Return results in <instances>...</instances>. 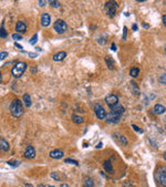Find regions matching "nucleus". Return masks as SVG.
I'll return each instance as SVG.
<instances>
[{"instance_id":"obj_32","label":"nucleus","mask_w":166,"mask_h":187,"mask_svg":"<svg viewBox=\"0 0 166 187\" xmlns=\"http://www.w3.org/2000/svg\"><path fill=\"white\" fill-rule=\"evenodd\" d=\"M12 39H14V40H21L22 37L20 36V33H14V35H12Z\"/></svg>"},{"instance_id":"obj_45","label":"nucleus","mask_w":166,"mask_h":187,"mask_svg":"<svg viewBox=\"0 0 166 187\" xmlns=\"http://www.w3.org/2000/svg\"><path fill=\"white\" fill-rule=\"evenodd\" d=\"M143 26L145 27V29H148V28H150V26H148L147 23H143Z\"/></svg>"},{"instance_id":"obj_13","label":"nucleus","mask_w":166,"mask_h":187,"mask_svg":"<svg viewBox=\"0 0 166 187\" xmlns=\"http://www.w3.org/2000/svg\"><path fill=\"white\" fill-rule=\"evenodd\" d=\"M111 112L112 113H115L117 115H122L124 112H125V108H123L122 105H120V104H117V105H114V106H111Z\"/></svg>"},{"instance_id":"obj_44","label":"nucleus","mask_w":166,"mask_h":187,"mask_svg":"<svg viewBox=\"0 0 166 187\" xmlns=\"http://www.w3.org/2000/svg\"><path fill=\"white\" fill-rule=\"evenodd\" d=\"M60 187H69V185H68V184H65V183H63V184H61V185H60Z\"/></svg>"},{"instance_id":"obj_6","label":"nucleus","mask_w":166,"mask_h":187,"mask_svg":"<svg viewBox=\"0 0 166 187\" xmlns=\"http://www.w3.org/2000/svg\"><path fill=\"white\" fill-rule=\"evenodd\" d=\"M94 112H95V115L98 116V119L99 120H105V117H106V112H105V110L102 108L101 105H95L94 106Z\"/></svg>"},{"instance_id":"obj_24","label":"nucleus","mask_w":166,"mask_h":187,"mask_svg":"<svg viewBox=\"0 0 166 187\" xmlns=\"http://www.w3.org/2000/svg\"><path fill=\"white\" fill-rule=\"evenodd\" d=\"M51 177L53 178V180H62V175L58 172H54V173H51Z\"/></svg>"},{"instance_id":"obj_16","label":"nucleus","mask_w":166,"mask_h":187,"mask_svg":"<svg viewBox=\"0 0 166 187\" xmlns=\"http://www.w3.org/2000/svg\"><path fill=\"white\" fill-rule=\"evenodd\" d=\"M0 148H1L2 152H8L9 148H10V145H9V143H8L5 138H1L0 140Z\"/></svg>"},{"instance_id":"obj_51","label":"nucleus","mask_w":166,"mask_h":187,"mask_svg":"<svg viewBox=\"0 0 166 187\" xmlns=\"http://www.w3.org/2000/svg\"><path fill=\"white\" fill-rule=\"evenodd\" d=\"M165 52H166V45H165Z\"/></svg>"},{"instance_id":"obj_34","label":"nucleus","mask_w":166,"mask_h":187,"mask_svg":"<svg viewBox=\"0 0 166 187\" xmlns=\"http://www.w3.org/2000/svg\"><path fill=\"white\" fill-rule=\"evenodd\" d=\"M132 129H134V131H136V132H138V133H143V129H140V127H137L136 125H134V124L132 125Z\"/></svg>"},{"instance_id":"obj_5","label":"nucleus","mask_w":166,"mask_h":187,"mask_svg":"<svg viewBox=\"0 0 166 187\" xmlns=\"http://www.w3.org/2000/svg\"><path fill=\"white\" fill-rule=\"evenodd\" d=\"M104 7H105V10H106V14H108L110 17H114L119 5L116 3V1H108V2L105 3Z\"/></svg>"},{"instance_id":"obj_3","label":"nucleus","mask_w":166,"mask_h":187,"mask_svg":"<svg viewBox=\"0 0 166 187\" xmlns=\"http://www.w3.org/2000/svg\"><path fill=\"white\" fill-rule=\"evenodd\" d=\"M156 177L161 185L166 187V166H161L159 167L157 172H156Z\"/></svg>"},{"instance_id":"obj_25","label":"nucleus","mask_w":166,"mask_h":187,"mask_svg":"<svg viewBox=\"0 0 166 187\" xmlns=\"http://www.w3.org/2000/svg\"><path fill=\"white\" fill-rule=\"evenodd\" d=\"M7 164L10 166H12V167H17V166L20 165V162H19V161H16V159H11V161H8Z\"/></svg>"},{"instance_id":"obj_9","label":"nucleus","mask_w":166,"mask_h":187,"mask_svg":"<svg viewBox=\"0 0 166 187\" xmlns=\"http://www.w3.org/2000/svg\"><path fill=\"white\" fill-rule=\"evenodd\" d=\"M24 157L28 158V159H32V158L36 157V150H35L33 146L29 145L26 148V151H24Z\"/></svg>"},{"instance_id":"obj_20","label":"nucleus","mask_w":166,"mask_h":187,"mask_svg":"<svg viewBox=\"0 0 166 187\" xmlns=\"http://www.w3.org/2000/svg\"><path fill=\"white\" fill-rule=\"evenodd\" d=\"M72 121L75 123V124H82V123L84 122V119H83L82 116H80V115L73 114L72 115Z\"/></svg>"},{"instance_id":"obj_8","label":"nucleus","mask_w":166,"mask_h":187,"mask_svg":"<svg viewBox=\"0 0 166 187\" xmlns=\"http://www.w3.org/2000/svg\"><path fill=\"white\" fill-rule=\"evenodd\" d=\"M120 120H121V115H117L115 113H108L106 115V117H105V121L110 124H113V123H117L120 122Z\"/></svg>"},{"instance_id":"obj_19","label":"nucleus","mask_w":166,"mask_h":187,"mask_svg":"<svg viewBox=\"0 0 166 187\" xmlns=\"http://www.w3.org/2000/svg\"><path fill=\"white\" fill-rule=\"evenodd\" d=\"M23 102H24V105L27 106V108H30L31 106V104H32V102H31V98H30L29 94H23Z\"/></svg>"},{"instance_id":"obj_35","label":"nucleus","mask_w":166,"mask_h":187,"mask_svg":"<svg viewBox=\"0 0 166 187\" xmlns=\"http://www.w3.org/2000/svg\"><path fill=\"white\" fill-rule=\"evenodd\" d=\"M126 35H127V28L124 27V28H123V40L126 39Z\"/></svg>"},{"instance_id":"obj_27","label":"nucleus","mask_w":166,"mask_h":187,"mask_svg":"<svg viewBox=\"0 0 166 187\" xmlns=\"http://www.w3.org/2000/svg\"><path fill=\"white\" fill-rule=\"evenodd\" d=\"M65 163H68V164H74V165H79V163L77 162V161H74V159H71V158H65L64 159Z\"/></svg>"},{"instance_id":"obj_43","label":"nucleus","mask_w":166,"mask_h":187,"mask_svg":"<svg viewBox=\"0 0 166 187\" xmlns=\"http://www.w3.org/2000/svg\"><path fill=\"white\" fill-rule=\"evenodd\" d=\"M31 72H32V73H36V72H37L36 66H32V68H31Z\"/></svg>"},{"instance_id":"obj_33","label":"nucleus","mask_w":166,"mask_h":187,"mask_svg":"<svg viewBox=\"0 0 166 187\" xmlns=\"http://www.w3.org/2000/svg\"><path fill=\"white\" fill-rule=\"evenodd\" d=\"M50 5L52 7H56V8L60 7V3H59L58 1H53V0H50Z\"/></svg>"},{"instance_id":"obj_7","label":"nucleus","mask_w":166,"mask_h":187,"mask_svg":"<svg viewBox=\"0 0 166 187\" xmlns=\"http://www.w3.org/2000/svg\"><path fill=\"white\" fill-rule=\"evenodd\" d=\"M105 102H106V104H108V106L111 108V106H114V105L119 104V98H117V95H115V94H110V95L106 96Z\"/></svg>"},{"instance_id":"obj_49","label":"nucleus","mask_w":166,"mask_h":187,"mask_svg":"<svg viewBox=\"0 0 166 187\" xmlns=\"http://www.w3.org/2000/svg\"><path fill=\"white\" fill-rule=\"evenodd\" d=\"M164 159H165V161H166V153H165V154H164Z\"/></svg>"},{"instance_id":"obj_42","label":"nucleus","mask_w":166,"mask_h":187,"mask_svg":"<svg viewBox=\"0 0 166 187\" xmlns=\"http://www.w3.org/2000/svg\"><path fill=\"white\" fill-rule=\"evenodd\" d=\"M132 29H133V31H137V24H133Z\"/></svg>"},{"instance_id":"obj_36","label":"nucleus","mask_w":166,"mask_h":187,"mask_svg":"<svg viewBox=\"0 0 166 187\" xmlns=\"http://www.w3.org/2000/svg\"><path fill=\"white\" fill-rule=\"evenodd\" d=\"M123 187H133V184L131 182H126V183L123 184Z\"/></svg>"},{"instance_id":"obj_47","label":"nucleus","mask_w":166,"mask_h":187,"mask_svg":"<svg viewBox=\"0 0 166 187\" xmlns=\"http://www.w3.org/2000/svg\"><path fill=\"white\" fill-rule=\"evenodd\" d=\"M26 187H33L31 184H26Z\"/></svg>"},{"instance_id":"obj_26","label":"nucleus","mask_w":166,"mask_h":187,"mask_svg":"<svg viewBox=\"0 0 166 187\" xmlns=\"http://www.w3.org/2000/svg\"><path fill=\"white\" fill-rule=\"evenodd\" d=\"M0 36H1V38H7V37H8L7 31H6V29H5V27H3V26L0 28Z\"/></svg>"},{"instance_id":"obj_4","label":"nucleus","mask_w":166,"mask_h":187,"mask_svg":"<svg viewBox=\"0 0 166 187\" xmlns=\"http://www.w3.org/2000/svg\"><path fill=\"white\" fill-rule=\"evenodd\" d=\"M53 28H54V31L59 33V35H62V33H64L65 31H66V29H68V26H66V23H65L63 20H61V19H58L57 21L54 22V24H53Z\"/></svg>"},{"instance_id":"obj_31","label":"nucleus","mask_w":166,"mask_h":187,"mask_svg":"<svg viewBox=\"0 0 166 187\" xmlns=\"http://www.w3.org/2000/svg\"><path fill=\"white\" fill-rule=\"evenodd\" d=\"M8 57V52H6V51H2L1 53H0V60L2 61L3 59H6V58Z\"/></svg>"},{"instance_id":"obj_12","label":"nucleus","mask_w":166,"mask_h":187,"mask_svg":"<svg viewBox=\"0 0 166 187\" xmlns=\"http://www.w3.org/2000/svg\"><path fill=\"white\" fill-rule=\"evenodd\" d=\"M103 168L104 171L108 173V174H114V169H113V166H112V163L110 159H106L104 163H103Z\"/></svg>"},{"instance_id":"obj_23","label":"nucleus","mask_w":166,"mask_h":187,"mask_svg":"<svg viewBox=\"0 0 166 187\" xmlns=\"http://www.w3.org/2000/svg\"><path fill=\"white\" fill-rule=\"evenodd\" d=\"M131 85L133 87V94L135 95V96H138V94H140V91H138V86L136 85V83L133 81L132 83H131Z\"/></svg>"},{"instance_id":"obj_48","label":"nucleus","mask_w":166,"mask_h":187,"mask_svg":"<svg viewBox=\"0 0 166 187\" xmlns=\"http://www.w3.org/2000/svg\"><path fill=\"white\" fill-rule=\"evenodd\" d=\"M38 187H44L43 185H41V184H40V185H38Z\"/></svg>"},{"instance_id":"obj_11","label":"nucleus","mask_w":166,"mask_h":187,"mask_svg":"<svg viewBox=\"0 0 166 187\" xmlns=\"http://www.w3.org/2000/svg\"><path fill=\"white\" fill-rule=\"evenodd\" d=\"M50 157L51 158H56V159H60V158L63 157V155H64V152L62 151V150H53V151L50 152Z\"/></svg>"},{"instance_id":"obj_14","label":"nucleus","mask_w":166,"mask_h":187,"mask_svg":"<svg viewBox=\"0 0 166 187\" xmlns=\"http://www.w3.org/2000/svg\"><path fill=\"white\" fill-rule=\"evenodd\" d=\"M16 31H17V33H23L27 31V26L22 21H18L16 24Z\"/></svg>"},{"instance_id":"obj_38","label":"nucleus","mask_w":166,"mask_h":187,"mask_svg":"<svg viewBox=\"0 0 166 187\" xmlns=\"http://www.w3.org/2000/svg\"><path fill=\"white\" fill-rule=\"evenodd\" d=\"M29 57L30 58H37L38 57V54L35 53V52H29Z\"/></svg>"},{"instance_id":"obj_1","label":"nucleus","mask_w":166,"mask_h":187,"mask_svg":"<svg viewBox=\"0 0 166 187\" xmlns=\"http://www.w3.org/2000/svg\"><path fill=\"white\" fill-rule=\"evenodd\" d=\"M10 112H11V114L14 115L15 117H20L23 114V112H24L23 104H22V102L19 99H15L11 102V104H10Z\"/></svg>"},{"instance_id":"obj_21","label":"nucleus","mask_w":166,"mask_h":187,"mask_svg":"<svg viewBox=\"0 0 166 187\" xmlns=\"http://www.w3.org/2000/svg\"><path fill=\"white\" fill-rule=\"evenodd\" d=\"M105 62H106V64H108V68L110 70H114V61H113V59L111 57H106L105 58Z\"/></svg>"},{"instance_id":"obj_18","label":"nucleus","mask_w":166,"mask_h":187,"mask_svg":"<svg viewBox=\"0 0 166 187\" xmlns=\"http://www.w3.org/2000/svg\"><path fill=\"white\" fill-rule=\"evenodd\" d=\"M83 187H95L94 180L91 177H85L83 180Z\"/></svg>"},{"instance_id":"obj_41","label":"nucleus","mask_w":166,"mask_h":187,"mask_svg":"<svg viewBox=\"0 0 166 187\" xmlns=\"http://www.w3.org/2000/svg\"><path fill=\"white\" fill-rule=\"evenodd\" d=\"M111 49H112V51H116V49H117V48H116V45L114 44V43H112V47H111Z\"/></svg>"},{"instance_id":"obj_30","label":"nucleus","mask_w":166,"mask_h":187,"mask_svg":"<svg viewBox=\"0 0 166 187\" xmlns=\"http://www.w3.org/2000/svg\"><path fill=\"white\" fill-rule=\"evenodd\" d=\"M37 41H38V36H37V35H35V36L30 39L29 43H30V44H35V43H37Z\"/></svg>"},{"instance_id":"obj_39","label":"nucleus","mask_w":166,"mask_h":187,"mask_svg":"<svg viewBox=\"0 0 166 187\" xmlns=\"http://www.w3.org/2000/svg\"><path fill=\"white\" fill-rule=\"evenodd\" d=\"M15 47L17 48V49H20V50H22V45H21V44H19L18 42L15 43Z\"/></svg>"},{"instance_id":"obj_22","label":"nucleus","mask_w":166,"mask_h":187,"mask_svg":"<svg viewBox=\"0 0 166 187\" xmlns=\"http://www.w3.org/2000/svg\"><path fill=\"white\" fill-rule=\"evenodd\" d=\"M138 74H140V69H138V68H133L130 72V75L132 78H137Z\"/></svg>"},{"instance_id":"obj_50","label":"nucleus","mask_w":166,"mask_h":187,"mask_svg":"<svg viewBox=\"0 0 166 187\" xmlns=\"http://www.w3.org/2000/svg\"><path fill=\"white\" fill-rule=\"evenodd\" d=\"M48 187H54V186H52V185H50V186H48Z\"/></svg>"},{"instance_id":"obj_28","label":"nucleus","mask_w":166,"mask_h":187,"mask_svg":"<svg viewBox=\"0 0 166 187\" xmlns=\"http://www.w3.org/2000/svg\"><path fill=\"white\" fill-rule=\"evenodd\" d=\"M119 140H120V143L123 144V145H126V144H127V138L124 136V135H121Z\"/></svg>"},{"instance_id":"obj_10","label":"nucleus","mask_w":166,"mask_h":187,"mask_svg":"<svg viewBox=\"0 0 166 187\" xmlns=\"http://www.w3.org/2000/svg\"><path fill=\"white\" fill-rule=\"evenodd\" d=\"M51 23V17L49 14H42L41 16V26L42 27H48V26H50Z\"/></svg>"},{"instance_id":"obj_29","label":"nucleus","mask_w":166,"mask_h":187,"mask_svg":"<svg viewBox=\"0 0 166 187\" xmlns=\"http://www.w3.org/2000/svg\"><path fill=\"white\" fill-rule=\"evenodd\" d=\"M159 82L163 83V84H166V72L164 73V74L161 75V78H159Z\"/></svg>"},{"instance_id":"obj_2","label":"nucleus","mask_w":166,"mask_h":187,"mask_svg":"<svg viewBox=\"0 0 166 187\" xmlns=\"http://www.w3.org/2000/svg\"><path fill=\"white\" fill-rule=\"evenodd\" d=\"M26 69H27V64H26L24 62H18V63H16L15 66L12 68L11 74H12L14 78L19 79L20 77H22V74H23V72L26 71Z\"/></svg>"},{"instance_id":"obj_15","label":"nucleus","mask_w":166,"mask_h":187,"mask_svg":"<svg viewBox=\"0 0 166 187\" xmlns=\"http://www.w3.org/2000/svg\"><path fill=\"white\" fill-rule=\"evenodd\" d=\"M153 111H154L155 114L161 115V114H163V113L166 111V108L164 106V105H162V104H155L154 108H153Z\"/></svg>"},{"instance_id":"obj_46","label":"nucleus","mask_w":166,"mask_h":187,"mask_svg":"<svg viewBox=\"0 0 166 187\" xmlns=\"http://www.w3.org/2000/svg\"><path fill=\"white\" fill-rule=\"evenodd\" d=\"M102 147V143H100L99 145H96V148H101Z\"/></svg>"},{"instance_id":"obj_37","label":"nucleus","mask_w":166,"mask_h":187,"mask_svg":"<svg viewBox=\"0 0 166 187\" xmlns=\"http://www.w3.org/2000/svg\"><path fill=\"white\" fill-rule=\"evenodd\" d=\"M45 5H47V2H45L44 0H40V1H39V6H40V7H44Z\"/></svg>"},{"instance_id":"obj_40","label":"nucleus","mask_w":166,"mask_h":187,"mask_svg":"<svg viewBox=\"0 0 166 187\" xmlns=\"http://www.w3.org/2000/svg\"><path fill=\"white\" fill-rule=\"evenodd\" d=\"M162 21H163V24L166 26V14H164V16L162 17Z\"/></svg>"},{"instance_id":"obj_17","label":"nucleus","mask_w":166,"mask_h":187,"mask_svg":"<svg viewBox=\"0 0 166 187\" xmlns=\"http://www.w3.org/2000/svg\"><path fill=\"white\" fill-rule=\"evenodd\" d=\"M65 57H66V52H64V51H60V52L56 53V54L53 56V60L58 62V61H62Z\"/></svg>"}]
</instances>
